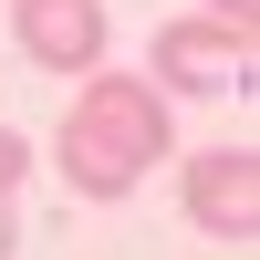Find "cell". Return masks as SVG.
Returning <instances> with one entry per match:
<instances>
[{
  "mask_svg": "<svg viewBox=\"0 0 260 260\" xmlns=\"http://www.w3.org/2000/svg\"><path fill=\"white\" fill-rule=\"evenodd\" d=\"M156 156H167V94L136 83V73H83L73 115H62V187L136 198Z\"/></svg>",
  "mask_w": 260,
  "mask_h": 260,
  "instance_id": "cell-1",
  "label": "cell"
},
{
  "mask_svg": "<svg viewBox=\"0 0 260 260\" xmlns=\"http://www.w3.org/2000/svg\"><path fill=\"white\" fill-rule=\"evenodd\" d=\"M156 73L177 83V94H229V83H250V31H229V21H167L156 31Z\"/></svg>",
  "mask_w": 260,
  "mask_h": 260,
  "instance_id": "cell-2",
  "label": "cell"
},
{
  "mask_svg": "<svg viewBox=\"0 0 260 260\" xmlns=\"http://www.w3.org/2000/svg\"><path fill=\"white\" fill-rule=\"evenodd\" d=\"M11 31H21V62L31 73H94L104 62V11L94 0H21Z\"/></svg>",
  "mask_w": 260,
  "mask_h": 260,
  "instance_id": "cell-3",
  "label": "cell"
},
{
  "mask_svg": "<svg viewBox=\"0 0 260 260\" xmlns=\"http://www.w3.org/2000/svg\"><path fill=\"white\" fill-rule=\"evenodd\" d=\"M187 219L219 229V240H250V229H260V156H250V146L187 156Z\"/></svg>",
  "mask_w": 260,
  "mask_h": 260,
  "instance_id": "cell-4",
  "label": "cell"
},
{
  "mask_svg": "<svg viewBox=\"0 0 260 260\" xmlns=\"http://www.w3.org/2000/svg\"><path fill=\"white\" fill-rule=\"evenodd\" d=\"M21 167H31V146H21L11 125H0V198H11V187H21Z\"/></svg>",
  "mask_w": 260,
  "mask_h": 260,
  "instance_id": "cell-5",
  "label": "cell"
},
{
  "mask_svg": "<svg viewBox=\"0 0 260 260\" xmlns=\"http://www.w3.org/2000/svg\"><path fill=\"white\" fill-rule=\"evenodd\" d=\"M208 21H229V31H260V0H208Z\"/></svg>",
  "mask_w": 260,
  "mask_h": 260,
  "instance_id": "cell-6",
  "label": "cell"
},
{
  "mask_svg": "<svg viewBox=\"0 0 260 260\" xmlns=\"http://www.w3.org/2000/svg\"><path fill=\"white\" fill-rule=\"evenodd\" d=\"M11 250H21V229H11V198H0V260H11Z\"/></svg>",
  "mask_w": 260,
  "mask_h": 260,
  "instance_id": "cell-7",
  "label": "cell"
}]
</instances>
